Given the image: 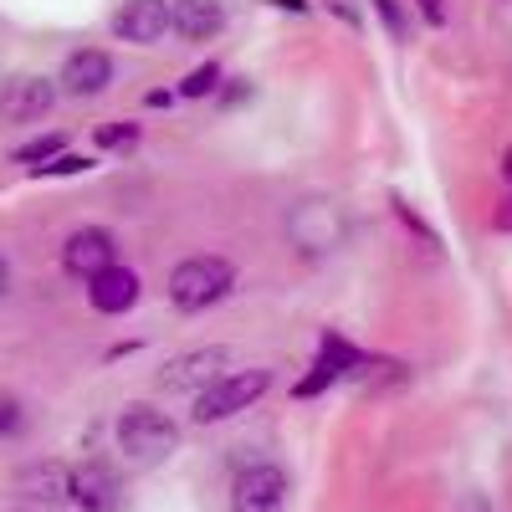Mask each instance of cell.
I'll return each mask as SVG.
<instances>
[{
  "label": "cell",
  "mask_w": 512,
  "mask_h": 512,
  "mask_svg": "<svg viewBox=\"0 0 512 512\" xmlns=\"http://www.w3.org/2000/svg\"><path fill=\"white\" fill-rule=\"evenodd\" d=\"M139 139H144V128H139V123H128V118H118V123H98V134H93V144L108 149V154H134Z\"/></svg>",
  "instance_id": "obj_16"
},
{
  "label": "cell",
  "mask_w": 512,
  "mask_h": 512,
  "mask_svg": "<svg viewBox=\"0 0 512 512\" xmlns=\"http://www.w3.org/2000/svg\"><path fill=\"white\" fill-rule=\"evenodd\" d=\"M226 349L221 344H210V349H190V354H175V359H169L164 369H159V390L164 395H195L200 390V384H210V379H216L221 369H226Z\"/></svg>",
  "instance_id": "obj_7"
},
{
  "label": "cell",
  "mask_w": 512,
  "mask_h": 512,
  "mask_svg": "<svg viewBox=\"0 0 512 512\" xmlns=\"http://www.w3.org/2000/svg\"><path fill=\"white\" fill-rule=\"evenodd\" d=\"M67 497L77 502V512H118L123 507V492H118V477L108 461L67 466Z\"/></svg>",
  "instance_id": "obj_10"
},
{
  "label": "cell",
  "mask_w": 512,
  "mask_h": 512,
  "mask_svg": "<svg viewBox=\"0 0 512 512\" xmlns=\"http://www.w3.org/2000/svg\"><path fill=\"white\" fill-rule=\"evenodd\" d=\"M497 226L512 231V190H507V200H502V210H497Z\"/></svg>",
  "instance_id": "obj_27"
},
{
  "label": "cell",
  "mask_w": 512,
  "mask_h": 512,
  "mask_svg": "<svg viewBox=\"0 0 512 512\" xmlns=\"http://www.w3.org/2000/svg\"><path fill=\"white\" fill-rule=\"evenodd\" d=\"M67 149V134H41V139H31V144H21L11 159L16 164H26V169H36V164H47L52 154H62Z\"/></svg>",
  "instance_id": "obj_20"
},
{
  "label": "cell",
  "mask_w": 512,
  "mask_h": 512,
  "mask_svg": "<svg viewBox=\"0 0 512 512\" xmlns=\"http://www.w3.org/2000/svg\"><path fill=\"white\" fill-rule=\"evenodd\" d=\"M57 82L52 77H11L6 88H0V118H11V123H36V118H47L57 108Z\"/></svg>",
  "instance_id": "obj_12"
},
{
  "label": "cell",
  "mask_w": 512,
  "mask_h": 512,
  "mask_svg": "<svg viewBox=\"0 0 512 512\" xmlns=\"http://www.w3.org/2000/svg\"><path fill=\"white\" fill-rule=\"evenodd\" d=\"M390 205H395V216H400V221H405V226H410V231H415V236L425 241V246H436V231H431V226H425V221H420V210H415V205H410L405 195H395Z\"/></svg>",
  "instance_id": "obj_23"
},
{
  "label": "cell",
  "mask_w": 512,
  "mask_h": 512,
  "mask_svg": "<svg viewBox=\"0 0 512 512\" xmlns=\"http://www.w3.org/2000/svg\"><path fill=\"white\" fill-rule=\"evenodd\" d=\"M118 262V241L108 226H77L67 241H62V267L77 277V282H88L93 272L113 267Z\"/></svg>",
  "instance_id": "obj_11"
},
{
  "label": "cell",
  "mask_w": 512,
  "mask_h": 512,
  "mask_svg": "<svg viewBox=\"0 0 512 512\" xmlns=\"http://www.w3.org/2000/svg\"><path fill=\"white\" fill-rule=\"evenodd\" d=\"M267 6H277V11H292V16H308V0H267Z\"/></svg>",
  "instance_id": "obj_24"
},
{
  "label": "cell",
  "mask_w": 512,
  "mask_h": 512,
  "mask_svg": "<svg viewBox=\"0 0 512 512\" xmlns=\"http://www.w3.org/2000/svg\"><path fill=\"white\" fill-rule=\"evenodd\" d=\"M369 359L349 344L344 333H323L318 338V359H313V369L297 379V395L303 400H313V395H323V390H333L338 379H349V374H359Z\"/></svg>",
  "instance_id": "obj_6"
},
{
  "label": "cell",
  "mask_w": 512,
  "mask_h": 512,
  "mask_svg": "<svg viewBox=\"0 0 512 512\" xmlns=\"http://www.w3.org/2000/svg\"><path fill=\"white\" fill-rule=\"evenodd\" d=\"M221 82H226V67L221 62H200L185 72V82L175 88V98H210V93H221Z\"/></svg>",
  "instance_id": "obj_17"
},
{
  "label": "cell",
  "mask_w": 512,
  "mask_h": 512,
  "mask_svg": "<svg viewBox=\"0 0 512 512\" xmlns=\"http://www.w3.org/2000/svg\"><path fill=\"white\" fill-rule=\"evenodd\" d=\"M88 169H98V159H88V154H72V149H62V154H52L47 164H36L31 175H36V180H72V175H88Z\"/></svg>",
  "instance_id": "obj_18"
},
{
  "label": "cell",
  "mask_w": 512,
  "mask_h": 512,
  "mask_svg": "<svg viewBox=\"0 0 512 512\" xmlns=\"http://www.w3.org/2000/svg\"><path fill=\"white\" fill-rule=\"evenodd\" d=\"M410 11L431 26V31H446V26H451V6H446V0H410Z\"/></svg>",
  "instance_id": "obj_22"
},
{
  "label": "cell",
  "mask_w": 512,
  "mask_h": 512,
  "mask_svg": "<svg viewBox=\"0 0 512 512\" xmlns=\"http://www.w3.org/2000/svg\"><path fill=\"white\" fill-rule=\"evenodd\" d=\"M139 297H144V282H139L134 267H123V262H113V267H103V272L88 277V303H93V313H103V318L134 313Z\"/></svg>",
  "instance_id": "obj_9"
},
{
  "label": "cell",
  "mask_w": 512,
  "mask_h": 512,
  "mask_svg": "<svg viewBox=\"0 0 512 512\" xmlns=\"http://www.w3.org/2000/svg\"><path fill=\"white\" fill-rule=\"evenodd\" d=\"M144 103H149V108H169V103H175V93H169V88H154Z\"/></svg>",
  "instance_id": "obj_25"
},
{
  "label": "cell",
  "mask_w": 512,
  "mask_h": 512,
  "mask_svg": "<svg viewBox=\"0 0 512 512\" xmlns=\"http://www.w3.org/2000/svg\"><path fill=\"white\" fill-rule=\"evenodd\" d=\"M21 497H36V502H62L67 497V466L62 461H36L16 477Z\"/></svg>",
  "instance_id": "obj_15"
},
{
  "label": "cell",
  "mask_w": 512,
  "mask_h": 512,
  "mask_svg": "<svg viewBox=\"0 0 512 512\" xmlns=\"http://www.w3.org/2000/svg\"><path fill=\"white\" fill-rule=\"evenodd\" d=\"M26 431V405L16 395H0V441H16Z\"/></svg>",
  "instance_id": "obj_21"
},
{
  "label": "cell",
  "mask_w": 512,
  "mask_h": 512,
  "mask_svg": "<svg viewBox=\"0 0 512 512\" xmlns=\"http://www.w3.org/2000/svg\"><path fill=\"white\" fill-rule=\"evenodd\" d=\"M164 292H169V303H175L180 313H205V308L226 303V297L236 292V267L226 262V256H216V251L185 256V262L169 272Z\"/></svg>",
  "instance_id": "obj_1"
},
{
  "label": "cell",
  "mask_w": 512,
  "mask_h": 512,
  "mask_svg": "<svg viewBox=\"0 0 512 512\" xmlns=\"http://www.w3.org/2000/svg\"><path fill=\"white\" fill-rule=\"evenodd\" d=\"M287 472L277 461H251L231 482V512H287Z\"/></svg>",
  "instance_id": "obj_5"
},
{
  "label": "cell",
  "mask_w": 512,
  "mask_h": 512,
  "mask_svg": "<svg viewBox=\"0 0 512 512\" xmlns=\"http://www.w3.org/2000/svg\"><path fill=\"white\" fill-rule=\"evenodd\" d=\"M6 297H11V262L0 256V303H6Z\"/></svg>",
  "instance_id": "obj_26"
},
{
  "label": "cell",
  "mask_w": 512,
  "mask_h": 512,
  "mask_svg": "<svg viewBox=\"0 0 512 512\" xmlns=\"http://www.w3.org/2000/svg\"><path fill=\"white\" fill-rule=\"evenodd\" d=\"M113 441L128 461H139V466H154L164 456H175L180 451V425L169 420L164 410L154 405H128L113 425Z\"/></svg>",
  "instance_id": "obj_4"
},
{
  "label": "cell",
  "mask_w": 512,
  "mask_h": 512,
  "mask_svg": "<svg viewBox=\"0 0 512 512\" xmlns=\"http://www.w3.org/2000/svg\"><path fill=\"white\" fill-rule=\"evenodd\" d=\"M354 221H349V210L338 205L333 195H308V200H297L287 210V241L303 251V256H328L349 241Z\"/></svg>",
  "instance_id": "obj_2"
},
{
  "label": "cell",
  "mask_w": 512,
  "mask_h": 512,
  "mask_svg": "<svg viewBox=\"0 0 512 512\" xmlns=\"http://www.w3.org/2000/svg\"><path fill=\"white\" fill-rule=\"evenodd\" d=\"M113 77H118V67H113V57L103 47H82V52H72L62 62L57 93H67V98H103L113 88Z\"/></svg>",
  "instance_id": "obj_8"
},
{
  "label": "cell",
  "mask_w": 512,
  "mask_h": 512,
  "mask_svg": "<svg viewBox=\"0 0 512 512\" xmlns=\"http://www.w3.org/2000/svg\"><path fill=\"white\" fill-rule=\"evenodd\" d=\"M272 390V369H221L210 384L195 390V425H221V420H236L241 410H251Z\"/></svg>",
  "instance_id": "obj_3"
},
{
  "label": "cell",
  "mask_w": 512,
  "mask_h": 512,
  "mask_svg": "<svg viewBox=\"0 0 512 512\" xmlns=\"http://www.w3.org/2000/svg\"><path fill=\"white\" fill-rule=\"evenodd\" d=\"M113 36L128 47H159L169 36V0H123L113 16Z\"/></svg>",
  "instance_id": "obj_13"
},
{
  "label": "cell",
  "mask_w": 512,
  "mask_h": 512,
  "mask_svg": "<svg viewBox=\"0 0 512 512\" xmlns=\"http://www.w3.org/2000/svg\"><path fill=\"white\" fill-rule=\"evenodd\" d=\"M369 11L379 16L384 36L390 41H410V11H405V0H369Z\"/></svg>",
  "instance_id": "obj_19"
},
{
  "label": "cell",
  "mask_w": 512,
  "mask_h": 512,
  "mask_svg": "<svg viewBox=\"0 0 512 512\" xmlns=\"http://www.w3.org/2000/svg\"><path fill=\"white\" fill-rule=\"evenodd\" d=\"M169 31L190 47H205L226 31V6L221 0H169Z\"/></svg>",
  "instance_id": "obj_14"
},
{
  "label": "cell",
  "mask_w": 512,
  "mask_h": 512,
  "mask_svg": "<svg viewBox=\"0 0 512 512\" xmlns=\"http://www.w3.org/2000/svg\"><path fill=\"white\" fill-rule=\"evenodd\" d=\"M241 98H251V88H226V98H221V103L231 108V103H241Z\"/></svg>",
  "instance_id": "obj_28"
}]
</instances>
